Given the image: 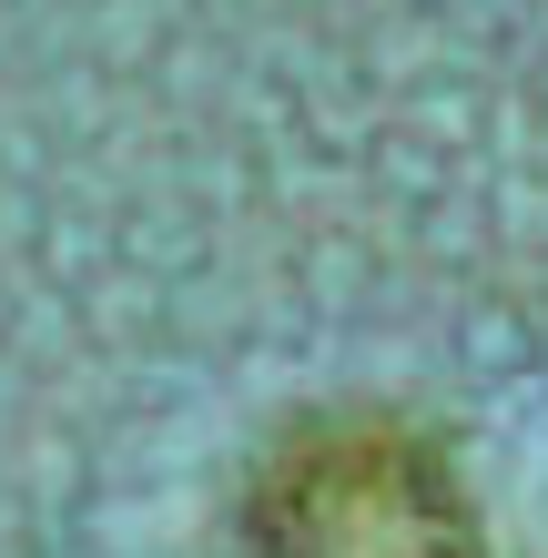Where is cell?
Returning a JSON list of instances; mask_svg holds the SVG:
<instances>
[{
	"label": "cell",
	"instance_id": "6da1fadb",
	"mask_svg": "<svg viewBox=\"0 0 548 558\" xmlns=\"http://www.w3.org/2000/svg\"><path fill=\"white\" fill-rule=\"evenodd\" d=\"M244 558H488V529L427 426L326 416L265 468Z\"/></svg>",
	"mask_w": 548,
	"mask_h": 558
}]
</instances>
